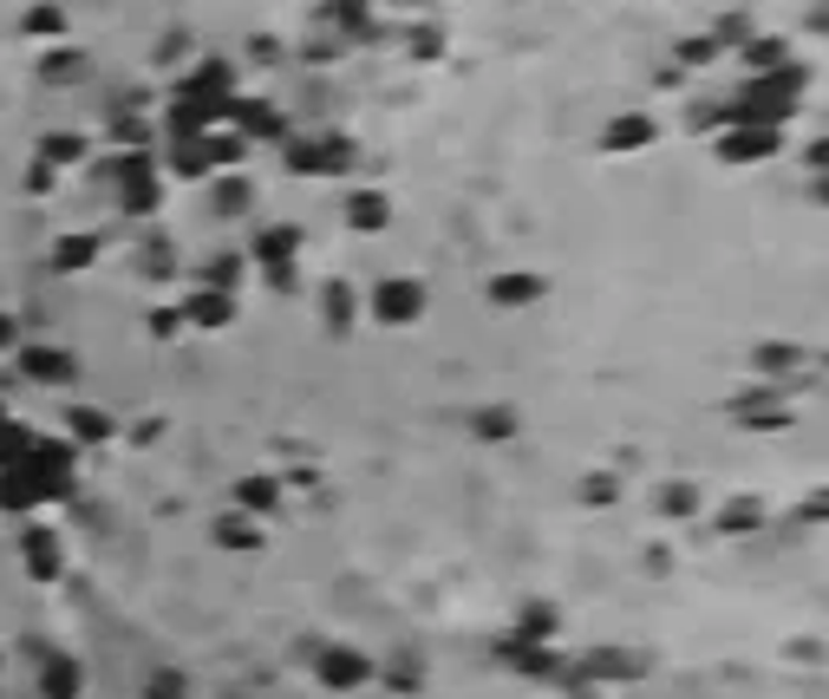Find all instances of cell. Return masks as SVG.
I'll use <instances>...</instances> for the list:
<instances>
[{
	"instance_id": "cell-1",
	"label": "cell",
	"mask_w": 829,
	"mask_h": 699,
	"mask_svg": "<svg viewBox=\"0 0 829 699\" xmlns=\"http://www.w3.org/2000/svg\"><path fill=\"white\" fill-rule=\"evenodd\" d=\"M418 307H424V288H418L412 275H392L372 288V314L386 321V327H406V321H418Z\"/></svg>"
},
{
	"instance_id": "cell-2",
	"label": "cell",
	"mask_w": 829,
	"mask_h": 699,
	"mask_svg": "<svg viewBox=\"0 0 829 699\" xmlns=\"http://www.w3.org/2000/svg\"><path fill=\"white\" fill-rule=\"evenodd\" d=\"M770 150H777V125H725V138H718L725 164H752V157H770Z\"/></svg>"
},
{
	"instance_id": "cell-3",
	"label": "cell",
	"mask_w": 829,
	"mask_h": 699,
	"mask_svg": "<svg viewBox=\"0 0 829 699\" xmlns=\"http://www.w3.org/2000/svg\"><path fill=\"white\" fill-rule=\"evenodd\" d=\"M20 373L40 379V386H72V379H78V359L60 347H20Z\"/></svg>"
},
{
	"instance_id": "cell-4",
	"label": "cell",
	"mask_w": 829,
	"mask_h": 699,
	"mask_svg": "<svg viewBox=\"0 0 829 699\" xmlns=\"http://www.w3.org/2000/svg\"><path fill=\"white\" fill-rule=\"evenodd\" d=\"M287 164H294L301 177H314V170H346V164H353V144H346V138H314V144H294V150H287Z\"/></svg>"
},
{
	"instance_id": "cell-5",
	"label": "cell",
	"mask_w": 829,
	"mask_h": 699,
	"mask_svg": "<svg viewBox=\"0 0 829 699\" xmlns=\"http://www.w3.org/2000/svg\"><path fill=\"white\" fill-rule=\"evenodd\" d=\"M20 556H27V575H40V582H53V575L66 568V550H60L53 530H33V536L20 543Z\"/></svg>"
},
{
	"instance_id": "cell-6",
	"label": "cell",
	"mask_w": 829,
	"mask_h": 699,
	"mask_svg": "<svg viewBox=\"0 0 829 699\" xmlns=\"http://www.w3.org/2000/svg\"><path fill=\"white\" fill-rule=\"evenodd\" d=\"M78 687H85L78 660H66V654H46V667H40V699H78Z\"/></svg>"
},
{
	"instance_id": "cell-7",
	"label": "cell",
	"mask_w": 829,
	"mask_h": 699,
	"mask_svg": "<svg viewBox=\"0 0 829 699\" xmlns=\"http://www.w3.org/2000/svg\"><path fill=\"white\" fill-rule=\"evenodd\" d=\"M183 321H197V327H229L235 321V294H216V288H203V294H190V307H177Z\"/></svg>"
},
{
	"instance_id": "cell-8",
	"label": "cell",
	"mask_w": 829,
	"mask_h": 699,
	"mask_svg": "<svg viewBox=\"0 0 829 699\" xmlns=\"http://www.w3.org/2000/svg\"><path fill=\"white\" fill-rule=\"evenodd\" d=\"M346 222H353L359 236H379V229L392 222V204H386L379 190H359V197H346Z\"/></svg>"
},
{
	"instance_id": "cell-9",
	"label": "cell",
	"mask_w": 829,
	"mask_h": 699,
	"mask_svg": "<svg viewBox=\"0 0 829 699\" xmlns=\"http://www.w3.org/2000/svg\"><path fill=\"white\" fill-rule=\"evenodd\" d=\"M366 674H372V667H366V660H359L353 647H334V654H321V680H327V687H359Z\"/></svg>"
},
{
	"instance_id": "cell-10",
	"label": "cell",
	"mask_w": 829,
	"mask_h": 699,
	"mask_svg": "<svg viewBox=\"0 0 829 699\" xmlns=\"http://www.w3.org/2000/svg\"><path fill=\"white\" fill-rule=\"evenodd\" d=\"M633 144H653V118H640V112H627L601 132V150H633Z\"/></svg>"
},
{
	"instance_id": "cell-11",
	"label": "cell",
	"mask_w": 829,
	"mask_h": 699,
	"mask_svg": "<svg viewBox=\"0 0 829 699\" xmlns=\"http://www.w3.org/2000/svg\"><path fill=\"white\" fill-rule=\"evenodd\" d=\"M543 294V275H496L490 281V301H503V307H523V301H536Z\"/></svg>"
},
{
	"instance_id": "cell-12",
	"label": "cell",
	"mask_w": 829,
	"mask_h": 699,
	"mask_svg": "<svg viewBox=\"0 0 829 699\" xmlns=\"http://www.w3.org/2000/svg\"><path fill=\"white\" fill-rule=\"evenodd\" d=\"M588 674H608V680H633V674H647V660H640V654H615V647H601V654H588Z\"/></svg>"
},
{
	"instance_id": "cell-13",
	"label": "cell",
	"mask_w": 829,
	"mask_h": 699,
	"mask_svg": "<svg viewBox=\"0 0 829 699\" xmlns=\"http://www.w3.org/2000/svg\"><path fill=\"white\" fill-rule=\"evenodd\" d=\"M66 431L78 438V445H105V438H112V419L92 413V406H78V413H66Z\"/></svg>"
},
{
	"instance_id": "cell-14",
	"label": "cell",
	"mask_w": 829,
	"mask_h": 699,
	"mask_svg": "<svg viewBox=\"0 0 829 699\" xmlns=\"http://www.w3.org/2000/svg\"><path fill=\"white\" fill-rule=\"evenodd\" d=\"M229 112H235V118L249 125V138H281V118H275V105H255V98H249V105H229Z\"/></svg>"
},
{
	"instance_id": "cell-15",
	"label": "cell",
	"mask_w": 829,
	"mask_h": 699,
	"mask_svg": "<svg viewBox=\"0 0 829 699\" xmlns=\"http://www.w3.org/2000/svg\"><path fill=\"white\" fill-rule=\"evenodd\" d=\"M235 503H242V510H275L281 484L275 478H242V484H235Z\"/></svg>"
},
{
	"instance_id": "cell-16",
	"label": "cell",
	"mask_w": 829,
	"mask_h": 699,
	"mask_svg": "<svg viewBox=\"0 0 829 699\" xmlns=\"http://www.w3.org/2000/svg\"><path fill=\"white\" fill-rule=\"evenodd\" d=\"M216 543H222V550H255L262 536H255V523H242V517H222V523H216Z\"/></svg>"
},
{
	"instance_id": "cell-17",
	"label": "cell",
	"mask_w": 829,
	"mask_h": 699,
	"mask_svg": "<svg viewBox=\"0 0 829 699\" xmlns=\"http://www.w3.org/2000/svg\"><path fill=\"white\" fill-rule=\"evenodd\" d=\"M144 699H190V680L164 667V674H150V680H144Z\"/></svg>"
},
{
	"instance_id": "cell-18",
	"label": "cell",
	"mask_w": 829,
	"mask_h": 699,
	"mask_svg": "<svg viewBox=\"0 0 829 699\" xmlns=\"http://www.w3.org/2000/svg\"><path fill=\"white\" fill-rule=\"evenodd\" d=\"M235 275H242V262L235 255H216L203 269V288H216V294H235Z\"/></svg>"
},
{
	"instance_id": "cell-19",
	"label": "cell",
	"mask_w": 829,
	"mask_h": 699,
	"mask_svg": "<svg viewBox=\"0 0 829 699\" xmlns=\"http://www.w3.org/2000/svg\"><path fill=\"white\" fill-rule=\"evenodd\" d=\"M321 307H327V321H334V334H346V327H353V294H346L340 281L327 288V301H321Z\"/></svg>"
},
{
	"instance_id": "cell-20",
	"label": "cell",
	"mask_w": 829,
	"mask_h": 699,
	"mask_svg": "<svg viewBox=\"0 0 829 699\" xmlns=\"http://www.w3.org/2000/svg\"><path fill=\"white\" fill-rule=\"evenodd\" d=\"M92 255H98V242H85V236H78V242H60V249H53V262H60V269H85V262H92Z\"/></svg>"
},
{
	"instance_id": "cell-21",
	"label": "cell",
	"mask_w": 829,
	"mask_h": 699,
	"mask_svg": "<svg viewBox=\"0 0 829 699\" xmlns=\"http://www.w3.org/2000/svg\"><path fill=\"white\" fill-rule=\"evenodd\" d=\"M46 79H53V85H66V79H85V53H53V60H46Z\"/></svg>"
},
{
	"instance_id": "cell-22",
	"label": "cell",
	"mask_w": 829,
	"mask_h": 699,
	"mask_svg": "<svg viewBox=\"0 0 829 699\" xmlns=\"http://www.w3.org/2000/svg\"><path fill=\"white\" fill-rule=\"evenodd\" d=\"M510 413H503V406H496V413H478V438H490V445H496V438H510Z\"/></svg>"
},
{
	"instance_id": "cell-23",
	"label": "cell",
	"mask_w": 829,
	"mask_h": 699,
	"mask_svg": "<svg viewBox=\"0 0 829 699\" xmlns=\"http://www.w3.org/2000/svg\"><path fill=\"white\" fill-rule=\"evenodd\" d=\"M60 27H66L60 7H33V13H27V33H60Z\"/></svg>"
},
{
	"instance_id": "cell-24",
	"label": "cell",
	"mask_w": 829,
	"mask_h": 699,
	"mask_svg": "<svg viewBox=\"0 0 829 699\" xmlns=\"http://www.w3.org/2000/svg\"><path fill=\"white\" fill-rule=\"evenodd\" d=\"M725 530H758V503H725Z\"/></svg>"
},
{
	"instance_id": "cell-25",
	"label": "cell",
	"mask_w": 829,
	"mask_h": 699,
	"mask_svg": "<svg viewBox=\"0 0 829 699\" xmlns=\"http://www.w3.org/2000/svg\"><path fill=\"white\" fill-rule=\"evenodd\" d=\"M673 517H686V510H699V497H692V484H667V497H660Z\"/></svg>"
},
{
	"instance_id": "cell-26",
	"label": "cell",
	"mask_w": 829,
	"mask_h": 699,
	"mask_svg": "<svg viewBox=\"0 0 829 699\" xmlns=\"http://www.w3.org/2000/svg\"><path fill=\"white\" fill-rule=\"evenodd\" d=\"M46 157H53V164H78V157H85V144H78V138H46Z\"/></svg>"
},
{
	"instance_id": "cell-27",
	"label": "cell",
	"mask_w": 829,
	"mask_h": 699,
	"mask_svg": "<svg viewBox=\"0 0 829 699\" xmlns=\"http://www.w3.org/2000/svg\"><path fill=\"white\" fill-rule=\"evenodd\" d=\"M216 210H249V184H222V190H216Z\"/></svg>"
},
{
	"instance_id": "cell-28",
	"label": "cell",
	"mask_w": 829,
	"mask_h": 699,
	"mask_svg": "<svg viewBox=\"0 0 829 699\" xmlns=\"http://www.w3.org/2000/svg\"><path fill=\"white\" fill-rule=\"evenodd\" d=\"M588 503H615V478H588Z\"/></svg>"
},
{
	"instance_id": "cell-29",
	"label": "cell",
	"mask_w": 829,
	"mask_h": 699,
	"mask_svg": "<svg viewBox=\"0 0 829 699\" xmlns=\"http://www.w3.org/2000/svg\"><path fill=\"white\" fill-rule=\"evenodd\" d=\"M0 347H13V321L7 314H0Z\"/></svg>"
}]
</instances>
